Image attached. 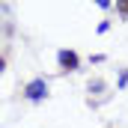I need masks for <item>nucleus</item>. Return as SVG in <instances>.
<instances>
[{
  "mask_svg": "<svg viewBox=\"0 0 128 128\" xmlns=\"http://www.w3.org/2000/svg\"><path fill=\"white\" fill-rule=\"evenodd\" d=\"M119 86H128V68L122 72V74H119Z\"/></svg>",
  "mask_w": 128,
  "mask_h": 128,
  "instance_id": "obj_5",
  "label": "nucleus"
},
{
  "mask_svg": "<svg viewBox=\"0 0 128 128\" xmlns=\"http://www.w3.org/2000/svg\"><path fill=\"white\" fill-rule=\"evenodd\" d=\"M116 12L122 21H128V0H116Z\"/></svg>",
  "mask_w": 128,
  "mask_h": 128,
  "instance_id": "obj_3",
  "label": "nucleus"
},
{
  "mask_svg": "<svg viewBox=\"0 0 128 128\" xmlns=\"http://www.w3.org/2000/svg\"><path fill=\"white\" fill-rule=\"evenodd\" d=\"M101 90H104V80H101V78H96V80H90V92H92V96H98Z\"/></svg>",
  "mask_w": 128,
  "mask_h": 128,
  "instance_id": "obj_4",
  "label": "nucleus"
},
{
  "mask_svg": "<svg viewBox=\"0 0 128 128\" xmlns=\"http://www.w3.org/2000/svg\"><path fill=\"white\" fill-rule=\"evenodd\" d=\"M96 6H101V9H110V0H92Z\"/></svg>",
  "mask_w": 128,
  "mask_h": 128,
  "instance_id": "obj_6",
  "label": "nucleus"
},
{
  "mask_svg": "<svg viewBox=\"0 0 128 128\" xmlns=\"http://www.w3.org/2000/svg\"><path fill=\"white\" fill-rule=\"evenodd\" d=\"M24 98H27V101H45V98H48V80H45V78H33V80H27Z\"/></svg>",
  "mask_w": 128,
  "mask_h": 128,
  "instance_id": "obj_1",
  "label": "nucleus"
},
{
  "mask_svg": "<svg viewBox=\"0 0 128 128\" xmlns=\"http://www.w3.org/2000/svg\"><path fill=\"white\" fill-rule=\"evenodd\" d=\"M57 63H60V68H66V72H78V68H80V57H78L74 51L63 48V51H57Z\"/></svg>",
  "mask_w": 128,
  "mask_h": 128,
  "instance_id": "obj_2",
  "label": "nucleus"
},
{
  "mask_svg": "<svg viewBox=\"0 0 128 128\" xmlns=\"http://www.w3.org/2000/svg\"><path fill=\"white\" fill-rule=\"evenodd\" d=\"M3 68H6V60H3V57H0V72H3Z\"/></svg>",
  "mask_w": 128,
  "mask_h": 128,
  "instance_id": "obj_7",
  "label": "nucleus"
}]
</instances>
